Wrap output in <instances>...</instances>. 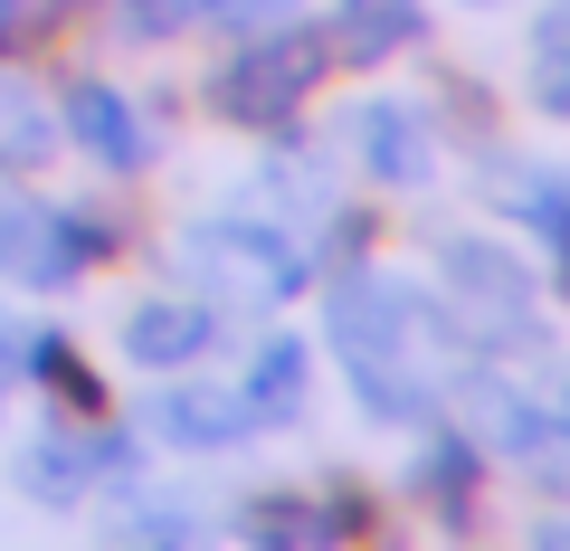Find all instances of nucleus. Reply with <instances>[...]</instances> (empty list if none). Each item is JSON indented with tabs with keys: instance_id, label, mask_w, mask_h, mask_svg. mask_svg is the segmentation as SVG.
I'll use <instances>...</instances> for the list:
<instances>
[{
	"instance_id": "1",
	"label": "nucleus",
	"mask_w": 570,
	"mask_h": 551,
	"mask_svg": "<svg viewBox=\"0 0 570 551\" xmlns=\"http://www.w3.org/2000/svg\"><path fill=\"white\" fill-rule=\"evenodd\" d=\"M324 352L343 362V390L381 429H428L448 409V371L466 362L448 295L428 276H390V266L352 257L324 276Z\"/></svg>"
},
{
	"instance_id": "2",
	"label": "nucleus",
	"mask_w": 570,
	"mask_h": 551,
	"mask_svg": "<svg viewBox=\"0 0 570 551\" xmlns=\"http://www.w3.org/2000/svg\"><path fill=\"white\" fill-rule=\"evenodd\" d=\"M428 286L448 295L466 352H551L542 333V276L485 228H438L428 238Z\"/></svg>"
},
{
	"instance_id": "3",
	"label": "nucleus",
	"mask_w": 570,
	"mask_h": 551,
	"mask_svg": "<svg viewBox=\"0 0 570 551\" xmlns=\"http://www.w3.org/2000/svg\"><path fill=\"white\" fill-rule=\"evenodd\" d=\"M333 77L324 29H247L219 67L200 77V105L238 134H285V124L314 105V86Z\"/></svg>"
},
{
	"instance_id": "4",
	"label": "nucleus",
	"mask_w": 570,
	"mask_h": 551,
	"mask_svg": "<svg viewBox=\"0 0 570 551\" xmlns=\"http://www.w3.org/2000/svg\"><path fill=\"white\" fill-rule=\"evenodd\" d=\"M181 266L200 276L209 305H295L314 286V257H305V228L285 219H190L181 228Z\"/></svg>"
},
{
	"instance_id": "5",
	"label": "nucleus",
	"mask_w": 570,
	"mask_h": 551,
	"mask_svg": "<svg viewBox=\"0 0 570 551\" xmlns=\"http://www.w3.org/2000/svg\"><path fill=\"white\" fill-rule=\"evenodd\" d=\"M10 485H20L39 513H86V504H105V494L142 485V447L115 429V419H48V429L20 437Z\"/></svg>"
},
{
	"instance_id": "6",
	"label": "nucleus",
	"mask_w": 570,
	"mask_h": 551,
	"mask_svg": "<svg viewBox=\"0 0 570 551\" xmlns=\"http://www.w3.org/2000/svg\"><path fill=\"white\" fill-rule=\"evenodd\" d=\"M343 144H352V171L371 190H390V200H409V190H428L448 171V124L419 96H362L343 115Z\"/></svg>"
},
{
	"instance_id": "7",
	"label": "nucleus",
	"mask_w": 570,
	"mask_h": 551,
	"mask_svg": "<svg viewBox=\"0 0 570 551\" xmlns=\"http://www.w3.org/2000/svg\"><path fill=\"white\" fill-rule=\"evenodd\" d=\"M58 134L105 171V181H134V171H153V152H163V124L142 115L115 77H67L58 86Z\"/></svg>"
},
{
	"instance_id": "8",
	"label": "nucleus",
	"mask_w": 570,
	"mask_h": 551,
	"mask_svg": "<svg viewBox=\"0 0 570 551\" xmlns=\"http://www.w3.org/2000/svg\"><path fill=\"white\" fill-rule=\"evenodd\" d=\"M86 276V247H77V219L39 190H10L0 181V286H29V295H58Z\"/></svg>"
},
{
	"instance_id": "9",
	"label": "nucleus",
	"mask_w": 570,
	"mask_h": 551,
	"mask_svg": "<svg viewBox=\"0 0 570 551\" xmlns=\"http://www.w3.org/2000/svg\"><path fill=\"white\" fill-rule=\"evenodd\" d=\"M228 523L247 542H362L381 523V504L362 485H266L247 504H228Z\"/></svg>"
},
{
	"instance_id": "10",
	"label": "nucleus",
	"mask_w": 570,
	"mask_h": 551,
	"mask_svg": "<svg viewBox=\"0 0 570 551\" xmlns=\"http://www.w3.org/2000/svg\"><path fill=\"white\" fill-rule=\"evenodd\" d=\"M153 381L163 390H142V437H163V447H181V456H219V447H238V437H257L238 381H200V371H153Z\"/></svg>"
},
{
	"instance_id": "11",
	"label": "nucleus",
	"mask_w": 570,
	"mask_h": 551,
	"mask_svg": "<svg viewBox=\"0 0 570 551\" xmlns=\"http://www.w3.org/2000/svg\"><path fill=\"white\" fill-rule=\"evenodd\" d=\"M409 504H419L428 523L466 532L475 513H485V437H475V429H438V419H428L419 456H409Z\"/></svg>"
},
{
	"instance_id": "12",
	"label": "nucleus",
	"mask_w": 570,
	"mask_h": 551,
	"mask_svg": "<svg viewBox=\"0 0 570 551\" xmlns=\"http://www.w3.org/2000/svg\"><path fill=\"white\" fill-rule=\"evenodd\" d=\"M219 324L228 314L209 305V295H142V305H124L115 343H124L134 371H190L209 343H219Z\"/></svg>"
},
{
	"instance_id": "13",
	"label": "nucleus",
	"mask_w": 570,
	"mask_h": 551,
	"mask_svg": "<svg viewBox=\"0 0 570 551\" xmlns=\"http://www.w3.org/2000/svg\"><path fill=\"white\" fill-rule=\"evenodd\" d=\"M475 190H485V209L494 219H513L523 238H542L551 219H570V163H532V152H504V144H485L475 152Z\"/></svg>"
},
{
	"instance_id": "14",
	"label": "nucleus",
	"mask_w": 570,
	"mask_h": 551,
	"mask_svg": "<svg viewBox=\"0 0 570 551\" xmlns=\"http://www.w3.org/2000/svg\"><path fill=\"white\" fill-rule=\"evenodd\" d=\"M324 48H333V67H390L409 48H428V0H333Z\"/></svg>"
},
{
	"instance_id": "15",
	"label": "nucleus",
	"mask_w": 570,
	"mask_h": 551,
	"mask_svg": "<svg viewBox=\"0 0 570 551\" xmlns=\"http://www.w3.org/2000/svg\"><path fill=\"white\" fill-rule=\"evenodd\" d=\"M238 400H247V429H305L314 409V343L295 333H266L238 371Z\"/></svg>"
},
{
	"instance_id": "16",
	"label": "nucleus",
	"mask_w": 570,
	"mask_h": 551,
	"mask_svg": "<svg viewBox=\"0 0 570 551\" xmlns=\"http://www.w3.org/2000/svg\"><path fill=\"white\" fill-rule=\"evenodd\" d=\"M58 144H67L58 134V96L0 67V171H48Z\"/></svg>"
},
{
	"instance_id": "17",
	"label": "nucleus",
	"mask_w": 570,
	"mask_h": 551,
	"mask_svg": "<svg viewBox=\"0 0 570 551\" xmlns=\"http://www.w3.org/2000/svg\"><path fill=\"white\" fill-rule=\"evenodd\" d=\"M523 96L542 105L551 124H570V10L551 0L542 20H532V48H523Z\"/></svg>"
},
{
	"instance_id": "18",
	"label": "nucleus",
	"mask_w": 570,
	"mask_h": 551,
	"mask_svg": "<svg viewBox=\"0 0 570 551\" xmlns=\"http://www.w3.org/2000/svg\"><path fill=\"white\" fill-rule=\"evenodd\" d=\"M190 20H200V0H115V29L134 48H171Z\"/></svg>"
},
{
	"instance_id": "19",
	"label": "nucleus",
	"mask_w": 570,
	"mask_h": 551,
	"mask_svg": "<svg viewBox=\"0 0 570 551\" xmlns=\"http://www.w3.org/2000/svg\"><path fill=\"white\" fill-rule=\"evenodd\" d=\"M67 219H77V247H86V276H96V266H115L124 247H134V228H124V209H105V200H96V209L77 200V209H67Z\"/></svg>"
},
{
	"instance_id": "20",
	"label": "nucleus",
	"mask_w": 570,
	"mask_h": 551,
	"mask_svg": "<svg viewBox=\"0 0 570 551\" xmlns=\"http://www.w3.org/2000/svg\"><path fill=\"white\" fill-rule=\"evenodd\" d=\"M29 352H39V314H0V381H29Z\"/></svg>"
},
{
	"instance_id": "21",
	"label": "nucleus",
	"mask_w": 570,
	"mask_h": 551,
	"mask_svg": "<svg viewBox=\"0 0 570 551\" xmlns=\"http://www.w3.org/2000/svg\"><path fill=\"white\" fill-rule=\"evenodd\" d=\"M266 10H295V0H200V20H228V29H257Z\"/></svg>"
},
{
	"instance_id": "22",
	"label": "nucleus",
	"mask_w": 570,
	"mask_h": 551,
	"mask_svg": "<svg viewBox=\"0 0 570 551\" xmlns=\"http://www.w3.org/2000/svg\"><path fill=\"white\" fill-rule=\"evenodd\" d=\"M542 266H551V295L570 305V219H551V228H542Z\"/></svg>"
},
{
	"instance_id": "23",
	"label": "nucleus",
	"mask_w": 570,
	"mask_h": 551,
	"mask_svg": "<svg viewBox=\"0 0 570 551\" xmlns=\"http://www.w3.org/2000/svg\"><path fill=\"white\" fill-rule=\"evenodd\" d=\"M29 48H39V39H29V29H20V20H10V10H0V67H20V58H29Z\"/></svg>"
},
{
	"instance_id": "24",
	"label": "nucleus",
	"mask_w": 570,
	"mask_h": 551,
	"mask_svg": "<svg viewBox=\"0 0 570 551\" xmlns=\"http://www.w3.org/2000/svg\"><path fill=\"white\" fill-rule=\"evenodd\" d=\"M561 494H570V475H561Z\"/></svg>"
}]
</instances>
